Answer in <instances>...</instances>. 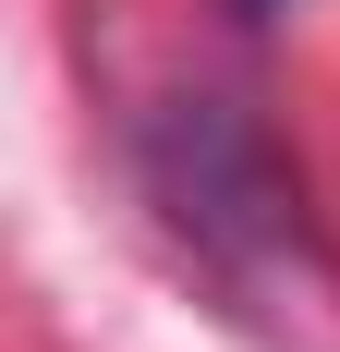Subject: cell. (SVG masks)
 I'll return each instance as SVG.
<instances>
[{"instance_id":"6da1fadb","label":"cell","mask_w":340,"mask_h":352,"mask_svg":"<svg viewBox=\"0 0 340 352\" xmlns=\"http://www.w3.org/2000/svg\"><path fill=\"white\" fill-rule=\"evenodd\" d=\"M146 158V207L170 219V243L195 255L219 292L243 304H279V292H316V219L292 158L268 146V122L231 98H170L134 134Z\"/></svg>"},{"instance_id":"7a4b0ae2","label":"cell","mask_w":340,"mask_h":352,"mask_svg":"<svg viewBox=\"0 0 340 352\" xmlns=\"http://www.w3.org/2000/svg\"><path fill=\"white\" fill-rule=\"evenodd\" d=\"M255 12H268V0H255Z\"/></svg>"}]
</instances>
